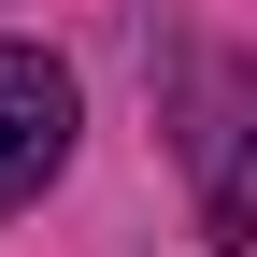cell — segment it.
Segmentation results:
<instances>
[{
  "mask_svg": "<svg viewBox=\"0 0 257 257\" xmlns=\"http://www.w3.org/2000/svg\"><path fill=\"white\" fill-rule=\"evenodd\" d=\"M57 157H72V72H57L43 43H0V214L43 200Z\"/></svg>",
  "mask_w": 257,
  "mask_h": 257,
  "instance_id": "7a4b0ae2",
  "label": "cell"
},
{
  "mask_svg": "<svg viewBox=\"0 0 257 257\" xmlns=\"http://www.w3.org/2000/svg\"><path fill=\"white\" fill-rule=\"evenodd\" d=\"M186 172H200V229L243 243L257 229V72H229V57H200L186 72Z\"/></svg>",
  "mask_w": 257,
  "mask_h": 257,
  "instance_id": "6da1fadb",
  "label": "cell"
}]
</instances>
